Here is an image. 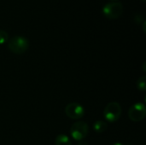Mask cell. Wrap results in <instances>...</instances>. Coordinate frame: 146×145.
Wrapping results in <instances>:
<instances>
[{"instance_id": "1", "label": "cell", "mask_w": 146, "mask_h": 145, "mask_svg": "<svg viewBox=\"0 0 146 145\" xmlns=\"http://www.w3.org/2000/svg\"><path fill=\"white\" fill-rule=\"evenodd\" d=\"M29 48V41L23 36H14L8 40V49L14 54L21 55Z\"/></svg>"}, {"instance_id": "2", "label": "cell", "mask_w": 146, "mask_h": 145, "mask_svg": "<svg viewBox=\"0 0 146 145\" xmlns=\"http://www.w3.org/2000/svg\"><path fill=\"white\" fill-rule=\"evenodd\" d=\"M123 4L121 2H110L103 7V14L110 20H115L121 17L123 13Z\"/></svg>"}, {"instance_id": "3", "label": "cell", "mask_w": 146, "mask_h": 145, "mask_svg": "<svg viewBox=\"0 0 146 145\" xmlns=\"http://www.w3.org/2000/svg\"><path fill=\"white\" fill-rule=\"evenodd\" d=\"M122 109L117 102L109 103L104 110V117L108 122H115L121 116Z\"/></svg>"}, {"instance_id": "4", "label": "cell", "mask_w": 146, "mask_h": 145, "mask_svg": "<svg viewBox=\"0 0 146 145\" xmlns=\"http://www.w3.org/2000/svg\"><path fill=\"white\" fill-rule=\"evenodd\" d=\"M89 132V126L85 121H78L72 125L70 128L71 137L76 141H82Z\"/></svg>"}, {"instance_id": "5", "label": "cell", "mask_w": 146, "mask_h": 145, "mask_svg": "<svg viewBox=\"0 0 146 145\" xmlns=\"http://www.w3.org/2000/svg\"><path fill=\"white\" fill-rule=\"evenodd\" d=\"M146 115L145 105L142 103H136L132 105L128 110V117L133 122H139Z\"/></svg>"}, {"instance_id": "6", "label": "cell", "mask_w": 146, "mask_h": 145, "mask_svg": "<svg viewBox=\"0 0 146 145\" xmlns=\"http://www.w3.org/2000/svg\"><path fill=\"white\" fill-rule=\"evenodd\" d=\"M65 114L71 120H79L85 115L84 107L78 103H70L65 107Z\"/></svg>"}, {"instance_id": "7", "label": "cell", "mask_w": 146, "mask_h": 145, "mask_svg": "<svg viewBox=\"0 0 146 145\" xmlns=\"http://www.w3.org/2000/svg\"><path fill=\"white\" fill-rule=\"evenodd\" d=\"M93 130L98 132V133H103L104 132L107 128H108V125L105 121H97L96 122H94L93 124Z\"/></svg>"}, {"instance_id": "8", "label": "cell", "mask_w": 146, "mask_h": 145, "mask_svg": "<svg viewBox=\"0 0 146 145\" xmlns=\"http://www.w3.org/2000/svg\"><path fill=\"white\" fill-rule=\"evenodd\" d=\"M55 145H72L69 138L64 134H60L56 136L55 139Z\"/></svg>"}, {"instance_id": "9", "label": "cell", "mask_w": 146, "mask_h": 145, "mask_svg": "<svg viewBox=\"0 0 146 145\" xmlns=\"http://www.w3.org/2000/svg\"><path fill=\"white\" fill-rule=\"evenodd\" d=\"M137 88L141 91H146V76H141L137 81Z\"/></svg>"}, {"instance_id": "10", "label": "cell", "mask_w": 146, "mask_h": 145, "mask_svg": "<svg viewBox=\"0 0 146 145\" xmlns=\"http://www.w3.org/2000/svg\"><path fill=\"white\" fill-rule=\"evenodd\" d=\"M9 40V34L6 31L0 29V44H5Z\"/></svg>"}, {"instance_id": "11", "label": "cell", "mask_w": 146, "mask_h": 145, "mask_svg": "<svg viewBox=\"0 0 146 145\" xmlns=\"http://www.w3.org/2000/svg\"><path fill=\"white\" fill-rule=\"evenodd\" d=\"M145 20V16L141 14H137L135 16H134V21L137 23V24H141L142 22H144Z\"/></svg>"}, {"instance_id": "12", "label": "cell", "mask_w": 146, "mask_h": 145, "mask_svg": "<svg viewBox=\"0 0 146 145\" xmlns=\"http://www.w3.org/2000/svg\"><path fill=\"white\" fill-rule=\"evenodd\" d=\"M77 145H88V144L86 142H85V141H80Z\"/></svg>"}, {"instance_id": "13", "label": "cell", "mask_w": 146, "mask_h": 145, "mask_svg": "<svg viewBox=\"0 0 146 145\" xmlns=\"http://www.w3.org/2000/svg\"><path fill=\"white\" fill-rule=\"evenodd\" d=\"M113 145H124V144H122L121 143H115V144H114Z\"/></svg>"}, {"instance_id": "14", "label": "cell", "mask_w": 146, "mask_h": 145, "mask_svg": "<svg viewBox=\"0 0 146 145\" xmlns=\"http://www.w3.org/2000/svg\"><path fill=\"white\" fill-rule=\"evenodd\" d=\"M145 62H144V72H145Z\"/></svg>"}, {"instance_id": "15", "label": "cell", "mask_w": 146, "mask_h": 145, "mask_svg": "<svg viewBox=\"0 0 146 145\" xmlns=\"http://www.w3.org/2000/svg\"><path fill=\"white\" fill-rule=\"evenodd\" d=\"M111 2H117V1H119V0H110Z\"/></svg>"}, {"instance_id": "16", "label": "cell", "mask_w": 146, "mask_h": 145, "mask_svg": "<svg viewBox=\"0 0 146 145\" xmlns=\"http://www.w3.org/2000/svg\"><path fill=\"white\" fill-rule=\"evenodd\" d=\"M142 1H143V2H145L146 0H142Z\"/></svg>"}]
</instances>
